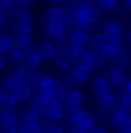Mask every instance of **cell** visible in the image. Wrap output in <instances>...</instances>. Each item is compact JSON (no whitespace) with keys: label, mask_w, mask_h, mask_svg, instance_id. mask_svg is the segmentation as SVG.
I'll return each instance as SVG.
<instances>
[{"label":"cell","mask_w":131,"mask_h":133,"mask_svg":"<svg viewBox=\"0 0 131 133\" xmlns=\"http://www.w3.org/2000/svg\"><path fill=\"white\" fill-rule=\"evenodd\" d=\"M23 61L26 63V65L28 67L31 68H38L44 64L45 59L43 58L42 53H40L39 50H36V49H32L31 51H29L28 53L24 55V59Z\"/></svg>","instance_id":"5bb4252c"},{"label":"cell","mask_w":131,"mask_h":133,"mask_svg":"<svg viewBox=\"0 0 131 133\" xmlns=\"http://www.w3.org/2000/svg\"><path fill=\"white\" fill-rule=\"evenodd\" d=\"M48 1L54 2V4H62V2H63L64 0H48Z\"/></svg>","instance_id":"f5cc1de1"},{"label":"cell","mask_w":131,"mask_h":133,"mask_svg":"<svg viewBox=\"0 0 131 133\" xmlns=\"http://www.w3.org/2000/svg\"><path fill=\"white\" fill-rule=\"evenodd\" d=\"M37 0H15L19 6H22V7H26V8L29 9L30 7H34L35 4H36Z\"/></svg>","instance_id":"60d3db41"},{"label":"cell","mask_w":131,"mask_h":133,"mask_svg":"<svg viewBox=\"0 0 131 133\" xmlns=\"http://www.w3.org/2000/svg\"><path fill=\"white\" fill-rule=\"evenodd\" d=\"M15 48L21 51L23 55H26L32 50V38H15Z\"/></svg>","instance_id":"1f68e13d"},{"label":"cell","mask_w":131,"mask_h":133,"mask_svg":"<svg viewBox=\"0 0 131 133\" xmlns=\"http://www.w3.org/2000/svg\"><path fill=\"white\" fill-rule=\"evenodd\" d=\"M92 133H109V132H108L106 129H102V127H97Z\"/></svg>","instance_id":"f907efd6"},{"label":"cell","mask_w":131,"mask_h":133,"mask_svg":"<svg viewBox=\"0 0 131 133\" xmlns=\"http://www.w3.org/2000/svg\"><path fill=\"white\" fill-rule=\"evenodd\" d=\"M8 21V16H7V13L4 11H0V28H2Z\"/></svg>","instance_id":"ee69618b"},{"label":"cell","mask_w":131,"mask_h":133,"mask_svg":"<svg viewBox=\"0 0 131 133\" xmlns=\"http://www.w3.org/2000/svg\"><path fill=\"white\" fill-rule=\"evenodd\" d=\"M77 1H79V2H83V4H89V2H91L92 0H77Z\"/></svg>","instance_id":"db71d44e"},{"label":"cell","mask_w":131,"mask_h":133,"mask_svg":"<svg viewBox=\"0 0 131 133\" xmlns=\"http://www.w3.org/2000/svg\"><path fill=\"white\" fill-rule=\"evenodd\" d=\"M0 133H1V126H0Z\"/></svg>","instance_id":"6f0895ef"},{"label":"cell","mask_w":131,"mask_h":133,"mask_svg":"<svg viewBox=\"0 0 131 133\" xmlns=\"http://www.w3.org/2000/svg\"><path fill=\"white\" fill-rule=\"evenodd\" d=\"M47 133H64V126L60 122H53L51 125L46 129Z\"/></svg>","instance_id":"f35d334b"},{"label":"cell","mask_w":131,"mask_h":133,"mask_svg":"<svg viewBox=\"0 0 131 133\" xmlns=\"http://www.w3.org/2000/svg\"><path fill=\"white\" fill-rule=\"evenodd\" d=\"M109 45L113 49H114L116 53H123V52H125V42L123 41L122 37L110 38V39H109Z\"/></svg>","instance_id":"836d02e7"},{"label":"cell","mask_w":131,"mask_h":133,"mask_svg":"<svg viewBox=\"0 0 131 133\" xmlns=\"http://www.w3.org/2000/svg\"><path fill=\"white\" fill-rule=\"evenodd\" d=\"M23 85H27V79L20 75L15 71H13V73H11L4 79V88L9 91H14L15 89L20 88Z\"/></svg>","instance_id":"ba28073f"},{"label":"cell","mask_w":131,"mask_h":133,"mask_svg":"<svg viewBox=\"0 0 131 133\" xmlns=\"http://www.w3.org/2000/svg\"><path fill=\"white\" fill-rule=\"evenodd\" d=\"M14 38H32V32H34V27L32 23H14L13 27Z\"/></svg>","instance_id":"ffe728a7"},{"label":"cell","mask_w":131,"mask_h":133,"mask_svg":"<svg viewBox=\"0 0 131 133\" xmlns=\"http://www.w3.org/2000/svg\"><path fill=\"white\" fill-rule=\"evenodd\" d=\"M99 52H100V56H101V58H102V59H104L105 61H106V60H113L115 56L117 55V53L115 52V50H114V49H113L112 46H110L109 44L106 45L105 48H102L101 50L99 51Z\"/></svg>","instance_id":"e575fe53"},{"label":"cell","mask_w":131,"mask_h":133,"mask_svg":"<svg viewBox=\"0 0 131 133\" xmlns=\"http://www.w3.org/2000/svg\"><path fill=\"white\" fill-rule=\"evenodd\" d=\"M5 57L8 60V64L11 63L13 65H20L21 63H23V59H24V55L20 50H17L15 46L13 49H11L9 51H7L5 53Z\"/></svg>","instance_id":"83f0119b"},{"label":"cell","mask_w":131,"mask_h":133,"mask_svg":"<svg viewBox=\"0 0 131 133\" xmlns=\"http://www.w3.org/2000/svg\"><path fill=\"white\" fill-rule=\"evenodd\" d=\"M5 91H6V90H5V88H4V87H0V99H1L2 95H4V94H5Z\"/></svg>","instance_id":"816d5d0a"},{"label":"cell","mask_w":131,"mask_h":133,"mask_svg":"<svg viewBox=\"0 0 131 133\" xmlns=\"http://www.w3.org/2000/svg\"><path fill=\"white\" fill-rule=\"evenodd\" d=\"M118 103H120V107H123L131 111V94L123 93L118 98Z\"/></svg>","instance_id":"8d00e7d4"},{"label":"cell","mask_w":131,"mask_h":133,"mask_svg":"<svg viewBox=\"0 0 131 133\" xmlns=\"http://www.w3.org/2000/svg\"><path fill=\"white\" fill-rule=\"evenodd\" d=\"M128 43H129V44L131 45V32L129 35H128Z\"/></svg>","instance_id":"11a10c76"},{"label":"cell","mask_w":131,"mask_h":133,"mask_svg":"<svg viewBox=\"0 0 131 133\" xmlns=\"http://www.w3.org/2000/svg\"><path fill=\"white\" fill-rule=\"evenodd\" d=\"M113 61H114V65L121 66V67H123V68L128 67V65H129V63H130L129 57H128L124 52L123 53H117V55L114 57Z\"/></svg>","instance_id":"d590c367"},{"label":"cell","mask_w":131,"mask_h":133,"mask_svg":"<svg viewBox=\"0 0 131 133\" xmlns=\"http://www.w3.org/2000/svg\"><path fill=\"white\" fill-rule=\"evenodd\" d=\"M47 76H48V74L45 72V71L38 70V71H36V72H34V73H30L29 78H28V83L27 85H29L30 87L35 86V87H37V88H39V87L43 85V82L46 80Z\"/></svg>","instance_id":"cb8c5ba5"},{"label":"cell","mask_w":131,"mask_h":133,"mask_svg":"<svg viewBox=\"0 0 131 133\" xmlns=\"http://www.w3.org/2000/svg\"><path fill=\"white\" fill-rule=\"evenodd\" d=\"M43 115L51 122H59L64 116L63 104L56 103V102H50L47 105H45L43 110Z\"/></svg>","instance_id":"5b68a950"},{"label":"cell","mask_w":131,"mask_h":133,"mask_svg":"<svg viewBox=\"0 0 131 133\" xmlns=\"http://www.w3.org/2000/svg\"><path fill=\"white\" fill-rule=\"evenodd\" d=\"M129 60H130V63H131V57H130V59H129Z\"/></svg>","instance_id":"680465c9"},{"label":"cell","mask_w":131,"mask_h":133,"mask_svg":"<svg viewBox=\"0 0 131 133\" xmlns=\"http://www.w3.org/2000/svg\"><path fill=\"white\" fill-rule=\"evenodd\" d=\"M68 133H83L77 127V125L75 124H71V126H70V129L68 130Z\"/></svg>","instance_id":"c3c4849f"},{"label":"cell","mask_w":131,"mask_h":133,"mask_svg":"<svg viewBox=\"0 0 131 133\" xmlns=\"http://www.w3.org/2000/svg\"><path fill=\"white\" fill-rule=\"evenodd\" d=\"M17 104H19V101L13 91H5L0 99V108H15Z\"/></svg>","instance_id":"f1b7e54d"},{"label":"cell","mask_w":131,"mask_h":133,"mask_svg":"<svg viewBox=\"0 0 131 133\" xmlns=\"http://www.w3.org/2000/svg\"><path fill=\"white\" fill-rule=\"evenodd\" d=\"M87 111L84 110L82 107H70L69 111H68V119L71 124L77 125L78 123L86 116Z\"/></svg>","instance_id":"603a6c76"},{"label":"cell","mask_w":131,"mask_h":133,"mask_svg":"<svg viewBox=\"0 0 131 133\" xmlns=\"http://www.w3.org/2000/svg\"><path fill=\"white\" fill-rule=\"evenodd\" d=\"M38 89H42L44 91H47V93H56V91H61L64 90L63 89V85L60 80L58 79H54L52 76H47L46 80L43 82V85L39 87Z\"/></svg>","instance_id":"44dd1931"},{"label":"cell","mask_w":131,"mask_h":133,"mask_svg":"<svg viewBox=\"0 0 131 133\" xmlns=\"http://www.w3.org/2000/svg\"><path fill=\"white\" fill-rule=\"evenodd\" d=\"M7 66H8V60H7V58L5 57V55H1V53H0V72L4 71Z\"/></svg>","instance_id":"7bdbcfd3"},{"label":"cell","mask_w":131,"mask_h":133,"mask_svg":"<svg viewBox=\"0 0 131 133\" xmlns=\"http://www.w3.org/2000/svg\"><path fill=\"white\" fill-rule=\"evenodd\" d=\"M15 46V38L13 35L1 34L0 35V53L5 55L7 51Z\"/></svg>","instance_id":"4316f807"},{"label":"cell","mask_w":131,"mask_h":133,"mask_svg":"<svg viewBox=\"0 0 131 133\" xmlns=\"http://www.w3.org/2000/svg\"><path fill=\"white\" fill-rule=\"evenodd\" d=\"M12 133H29V132H28V130H26V129H23V127H19V126H17V127H15V129L13 130V132H12Z\"/></svg>","instance_id":"681fc988"},{"label":"cell","mask_w":131,"mask_h":133,"mask_svg":"<svg viewBox=\"0 0 131 133\" xmlns=\"http://www.w3.org/2000/svg\"><path fill=\"white\" fill-rule=\"evenodd\" d=\"M39 118L40 116H38L37 114L35 112H31V111H26L24 114H22L21 117H19L20 119V123H21L22 127L26 130H30L31 127L36 126L37 124H39Z\"/></svg>","instance_id":"ac0fdd59"},{"label":"cell","mask_w":131,"mask_h":133,"mask_svg":"<svg viewBox=\"0 0 131 133\" xmlns=\"http://www.w3.org/2000/svg\"><path fill=\"white\" fill-rule=\"evenodd\" d=\"M15 6H16L15 0H0V11L11 13Z\"/></svg>","instance_id":"74e56055"},{"label":"cell","mask_w":131,"mask_h":133,"mask_svg":"<svg viewBox=\"0 0 131 133\" xmlns=\"http://www.w3.org/2000/svg\"><path fill=\"white\" fill-rule=\"evenodd\" d=\"M67 11L61 6H52L47 9L44 17L47 23H63L64 19L67 17Z\"/></svg>","instance_id":"8992f818"},{"label":"cell","mask_w":131,"mask_h":133,"mask_svg":"<svg viewBox=\"0 0 131 133\" xmlns=\"http://www.w3.org/2000/svg\"><path fill=\"white\" fill-rule=\"evenodd\" d=\"M86 97L79 90V89H71L69 93L66 94V101L64 103L68 107H82L85 103Z\"/></svg>","instance_id":"9a60e30c"},{"label":"cell","mask_w":131,"mask_h":133,"mask_svg":"<svg viewBox=\"0 0 131 133\" xmlns=\"http://www.w3.org/2000/svg\"><path fill=\"white\" fill-rule=\"evenodd\" d=\"M13 93H14V95L16 96L19 103H26V102L31 99L32 89L29 85H23V86L20 87V88L15 89Z\"/></svg>","instance_id":"d4e9b609"},{"label":"cell","mask_w":131,"mask_h":133,"mask_svg":"<svg viewBox=\"0 0 131 133\" xmlns=\"http://www.w3.org/2000/svg\"><path fill=\"white\" fill-rule=\"evenodd\" d=\"M93 72V70L89 66L84 65V64H77L74 68H72L71 76L77 81L78 85H84L85 82L90 80L91 74Z\"/></svg>","instance_id":"52a82bcc"},{"label":"cell","mask_w":131,"mask_h":133,"mask_svg":"<svg viewBox=\"0 0 131 133\" xmlns=\"http://www.w3.org/2000/svg\"><path fill=\"white\" fill-rule=\"evenodd\" d=\"M19 115L14 108H1L0 110V126L1 133H12L19 126Z\"/></svg>","instance_id":"7a4b0ae2"},{"label":"cell","mask_w":131,"mask_h":133,"mask_svg":"<svg viewBox=\"0 0 131 133\" xmlns=\"http://www.w3.org/2000/svg\"><path fill=\"white\" fill-rule=\"evenodd\" d=\"M131 117V111L123 107H117L112 112V122L116 127L121 129Z\"/></svg>","instance_id":"7c38bea8"},{"label":"cell","mask_w":131,"mask_h":133,"mask_svg":"<svg viewBox=\"0 0 131 133\" xmlns=\"http://www.w3.org/2000/svg\"><path fill=\"white\" fill-rule=\"evenodd\" d=\"M105 78L110 82V85H117L125 78V68L117 65H112L106 70Z\"/></svg>","instance_id":"9c48e42d"},{"label":"cell","mask_w":131,"mask_h":133,"mask_svg":"<svg viewBox=\"0 0 131 133\" xmlns=\"http://www.w3.org/2000/svg\"><path fill=\"white\" fill-rule=\"evenodd\" d=\"M79 64H84V65L91 67L92 70H98L101 68L105 64V60L101 58L100 52L95 49H89V50H84L82 56L78 58Z\"/></svg>","instance_id":"3957f363"},{"label":"cell","mask_w":131,"mask_h":133,"mask_svg":"<svg viewBox=\"0 0 131 133\" xmlns=\"http://www.w3.org/2000/svg\"><path fill=\"white\" fill-rule=\"evenodd\" d=\"M55 61V66H56L59 70L61 71H68L70 67H71V59L68 58L67 56H64L63 53H60L58 55V57L54 59Z\"/></svg>","instance_id":"d6a6232c"},{"label":"cell","mask_w":131,"mask_h":133,"mask_svg":"<svg viewBox=\"0 0 131 133\" xmlns=\"http://www.w3.org/2000/svg\"><path fill=\"white\" fill-rule=\"evenodd\" d=\"M98 6L104 12H116L121 7L120 0H98Z\"/></svg>","instance_id":"4dcf8cb0"},{"label":"cell","mask_w":131,"mask_h":133,"mask_svg":"<svg viewBox=\"0 0 131 133\" xmlns=\"http://www.w3.org/2000/svg\"><path fill=\"white\" fill-rule=\"evenodd\" d=\"M121 133H131V132H130V131H122Z\"/></svg>","instance_id":"9f6ffc18"},{"label":"cell","mask_w":131,"mask_h":133,"mask_svg":"<svg viewBox=\"0 0 131 133\" xmlns=\"http://www.w3.org/2000/svg\"><path fill=\"white\" fill-rule=\"evenodd\" d=\"M51 99H52V102H56V103L63 104L64 101H66V93H64V90L56 91V93H52L51 94Z\"/></svg>","instance_id":"ab89813d"},{"label":"cell","mask_w":131,"mask_h":133,"mask_svg":"<svg viewBox=\"0 0 131 133\" xmlns=\"http://www.w3.org/2000/svg\"><path fill=\"white\" fill-rule=\"evenodd\" d=\"M110 88H112V85L104 75H99L97 78H94V80L92 82V89L97 94V96L100 95V94L110 91Z\"/></svg>","instance_id":"d6986e66"},{"label":"cell","mask_w":131,"mask_h":133,"mask_svg":"<svg viewBox=\"0 0 131 133\" xmlns=\"http://www.w3.org/2000/svg\"><path fill=\"white\" fill-rule=\"evenodd\" d=\"M0 35H1V31H0Z\"/></svg>","instance_id":"91938a15"},{"label":"cell","mask_w":131,"mask_h":133,"mask_svg":"<svg viewBox=\"0 0 131 133\" xmlns=\"http://www.w3.org/2000/svg\"><path fill=\"white\" fill-rule=\"evenodd\" d=\"M69 15L75 21L83 22L90 25L98 22L101 17V14L97 8H93L89 4H83V2L72 6Z\"/></svg>","instance_id":"6da1fadb"},{"label":"cell","mask_w":131,"mask_h":133,"mask_svg":"<svg viewBox=\"0 0 131 133\" xmlns=\"http://www.w3.org/2000/svg\"><path fill=\"white\" fill-rule=\"evenodd\" d=\"M122 131H130L131 132V117L129 118V121H128L122 127H121V132Z\"/></svg>","instance_id":"7dc6e473"},{"label":"cell","mask_w":131,"mask_h":133,"mask_svg":"<svg viewBox=\"0 0 131 133\" xmlns=\"http://www.w3.org/2000/svg\"><path fill=\"white\" fill-rule=\"evenodd\" d=\"M77 127L83 133H92L97 129V121H95V116L91 112H87L86 116L77 124Z\"/></svg>","instance_id":"e0dca14e"},{"label":"cell","mask_w":131,"mask_h":133,"mask_svg":"<svg viewBox=\"0 0 131 133\" xmlns=\"http://www.w3.org/2000/svg\"><path fill=\"white\" fill-rule=\"evenodd\" d=\"M98 101H99V104L104 110H113L114 108L120 107L118 98L113 95L110 91L98 95Z\"/></svg>","instance_id":"2e32d148"},{"label":"cell","mask_w":131,"mask_h":133,"mask_svg":"<svg viewBox=\"0 0 131 133\" xmlns=\"http://www.w3.org/2000/svg\"><path fill=\"white\" fill-rule=\"evenodd\" d=\"M123 2V12L131 11V0H122Z\"/></svg>","instance_id":"f6af8a7d"},{"label":"cell","mask_w":131,"mask_h":133,"mask_svg":"<svg viewBox=\"0 0 131 133\" xmlns=\"http://www.w3.org/2000/svg\"><path fill=\"white\" fill-rule=\"evenodd\" d=\"M104 34L107 35L109 38H116V37H122L124 34V28L123 25L117 21H107L104 24Z\"/></svg>","instance_id":"4fadbf2b"},{"label":"cell","mask_w":131,"mask_h":133,"mask_svg":"<svg viewBox=\"0 0 131 133\" xmlns=\"http://www.w3.org/2000/svg\"><path fill=\"white\" fill-rule=\"evenodd\" d=\"M91 42V37H90L89 32L85 30H78L74 29L69 34V43L74 45H78V46H86L89 43Z\"/></svg>","instance_id":"8fae6325"},{"label":"cell","mask_w":131,"mask_h":133,"mask_svg":"<svg viewBox=\"0 0 131 133\" xmlns=\"http://www.w3.org/2000/svg\"><path fill=\"white\" fill-rule=\"evenodd\" d=\"M28 132L29 133H47L46 132V127L44 126L43 124H37L36 126H34V127H31L30 130H28Z\"/></svg>","instance_id":"b9f144b4"},{"label":"cell","mask_w":131,"mask_h":133,"mask_svg":"<svg viewBox=\"0 0 131 133\" xmlns=\"http://www.w3.org/2000/svg\"><path fill=\"white\" fill-rule=\"evenodd\" d=\"M39 51L45 60H53L59 55L58 48L51 42H43L42 44H40Z\"/></svg>","instance_id":"7402d4cb"},{"label":"cell","mask_w":131,"mask_h":133,"mask_svg":"<svg viewBox=\"0 0 131 133\" xmlns=\"http://www.w3.org/2000/svg\"><path fill=\"white\" fill-rule=\"evenodd\" d=\"M67 28L63 23H47L45 24V34L54 38L59 43H63L67 38Z\"/></svg>","instance_id":"277c9868"},{"label":"cell","mask_w":131,"mask_h":133,"mask_svg":"<svg viewBox=\"0 0 131 133\" xmlns=\"http://www.w3.org/2000/svg\"><path fill=\"white\" fill-rule=\"evenodd\" d=\"M123 93H130L131 94V79H127L124 85V90Z\"/></svg>","instance_id":"bcb514c9"},{"label":"cell","mask_w":131,"mask_h":133,"mask_svg":"<svg viewBox=\"0 0 131 133\" xmlns=\"http://www.w3.org/2000/svg\"><path fill=\"white\" fill-rule=\"evenodd\" d=\"M11 14L14 23H32V15L26 7L15 6Z\"/></svg>","instance_id":"30bf717a"},{"label":"cell","mask_w":131,"mask_h":133,"mask_svg":"<svg viewBox=\"0 0 131 133\" xmlns=\"http://www.w3.org/2000/svg\"><path fill=\"white\" fill-rule=\"evenodd\" d=\"M109 39H110V38L108 37L107 35H105L104 32L95 34L94 36L92 37V39H91L92 46H93V49H95V50L100 51L102 48H105L106 45L109 44Z\"/></svg>","instance_id":"f546056e"},{"label":"cell","mask_w":131,"mask_h":133,"mask_svg":"<svg viewBox=\"0 0 131 133\" xmlns=\"http://www.w3.org/2000/svg\"><path fill=\"white\" fill-rule=\"evenodd\" d=\"M84 52V48L78 46V45H74V44H66L63 45L62 52L64 56H67L70 59H77L82 56V53Z\"/></svg>","instance_id":"484cf974"}]
</instances>
